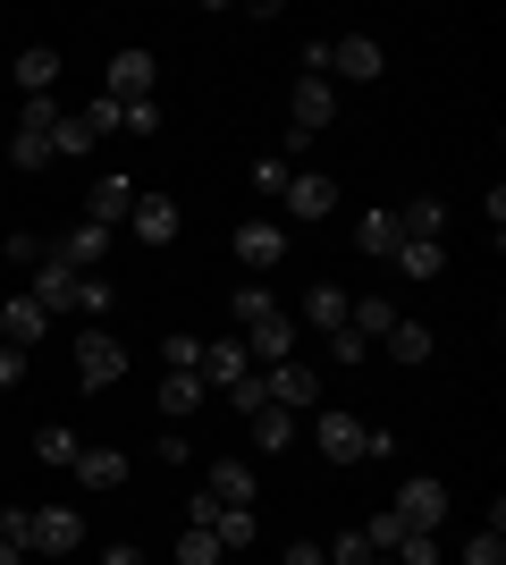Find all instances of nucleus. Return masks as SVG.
Segmentation results:
<instances>
[{"label": "nucleus", "mask_w": 506, "mask_h": 565, "mask_svg": "<svg viewBox=\"0 0 506 565\" xmlns=\"http://www.w3.org/2000/svg\"><path fill=\"white\" fill-rule=\"evenodd\" d=\"M448 507H456V498H448V481H431V472H422V481H406V490H397V507H388V515L406 523V532H439V523H448Z\"/></svg>", "instance_id": "1"}, {"label": "nucleus", "mask_w": 506, "mask_h": 565, "mask_svg": "<svg viewBox=\"0 0 506 565\" xmlns=\"http://www.w3.org/2000/svg\"><path fill=\"white\" fill-rule=\"evenodd\" d=\"M76 541H85V523H76L68 507H25V548H43V557H76Z\"/></svg>", "instance_id": "2"}, {"label": "nucleus", "mask_w": 506, "mask_h": 565, "mask_svg": "<svg viewBox=\"0 0 506 565\" xmlns=\"http://www.w3.org/2000/svg\"><path fill=\"white\" fill-rule=\"evenodd\" d=\"M330 118H337V85H330V76H295V94H288V127H295V136H321Z\"/></svg>", "instance_id": "3"}, {"label": "nucleus", "mask_w": 506, "mask_h": 565, "mask_svg": "<svg viewBox=\"0 0 506 565\" xmlns=\"http://www.w3.org/2000/svg\"><path fill=\"white\" fill-rule=\"evenodd\" d=\"M25 296H34V305H43V312H85V279H76V270H68V262H34V287H25Z\"/></svg>", "instance_id": "4"}, {"label": "nucleus", "mask_w": 506, "mask_h": 565, "mask_svg": "<svg viewBox=\"0 0 506 565\" xmlns=\"http://www.w3.org/2000/svg\"><path fill=\"white\" fill-rule=\"evenodd\" d=\"M119 372H127V347L110 330H85V338H76V380H85V388H110Z\"/></svg>", "instance_id": "5"}, {"label": "nucleus", "mask_w": 506, "mask_h": 565, "mask_svg": "<svg viewBox=\"0 0 506 565\" xmlns=\"http://www.w3.org/2000/svg\"><path fill=\"white\" fill-rule=\"evenodd\" d=\"M237 338H245V363H254V372L295 363V321H288V312H270V321H254V330H237Z\"/></svg>", "instance_id": "6"}, {"label": "nucleus", "mask_w": 506, "mask_h": 565, "mask_svg": "<svg viewBox=\"0 0 506 565\" xmlns=\"http://www.w3.org/2000/svg\"><path fill=\"white\" fill-rule=\"evenodd\" d=\"M380 68H388V51L372 43V34H346V43H330V85H372Z\"/></svg>", "instance_id": "7"}, {"label": "nucleus", "mask_w": 506, "mask_h": 565, "mask_svg": "<svg viewBox=\"0 0 506 565\" xmlns=\"http://www.w3.org/2000/svg\"><path fill=\"white\" fill-rule=\"evenodd\" d=\"M313 439H321V456H330V465H363V456H372V430H363L355 414H337V405L313 423Z\"/></svg>", "instance_id": "8"}, {"label": "nucleus", "mask_w": 506, "mask_h": 565, "mask_svg": "<svg viewBox=\"0 0 506 565\" xmlns=\"http://www.w3.org/2000/svg\"><path fill=\"white\" fill-rule=\"evenodd\" d=\"M237 262L254 270V279L279 270V262H288V228H279V220H245V228H237Z\"/></svg>", "instance_id": "9"}, {"label": "nucleus", "mask_w": 506, "mask_h": 565, "mask_svg": "<svg viewBox=\"0 0 506 565\" xmlns=\"http://www.w3.org/2000/svg\"><path fill=\"white\" fill-rule=\"evenodd\" d=\"M262 388H270V405H288V414L321 405V372H313V363H270V372H262Z\"/></svg>", "instance_id": "10"}, {"label": "nucleus", "mask_w": 506, "mask_h": 565, "mask_svg": "<svg viewBox=\"0 0 506 565\" xmlns=\"http://www.w3.org/2000/svg\"><path fill=\"white\" fill-rule=\"evenodd\" d=\"M110 236H119V228H94V220H76V228L60 236V245H51V262H68L76 279H85V270H101V254H110Z\"/></svg>", "instance_id": "11"}, {"label": "nucleus", "mask_w": 506, "mask_h": 565, "mask_svg": "<svg viewBox=\"0 0 506 565\" xmlns=\"http://www.w3.org/2000/svg\"><path fill=\"white\" fill-rule=\"evenodd\" d=\"M288 212L295 220H330L337 212V178H330V169H295V178H288Z\"/></svg>", "instance_id": "12"}, {"label": "nucleus", "mask_w": 506, "mask_h": 565, "mask_svg": "<svg viewBox=\"0 0 506 565\" xmlns=\"http://www.w3.org/2000/svg\"><path fill=\"white\" fill-rule=\"evenodd\" d=\"M43 330H51V312L34 305V296H9V305H0V347H43Z\"/></svg>", "instance_id": "13"}, {"label": "nucleus", "mask_w": 506, "mask_h": 565, "mask_svg": "<svg viewBox=\"0 0 506 565\" xmlns=\"http://www.w3.org/2000/svg\"><path fill=\"white\" fill-rule=\"evenodd\" d=\"M254 372V363H245V338H212V347H203V363H194V380H203V388H228V380H245Z\"/></svg>", "instance_id": "14"}, {"label": "nucleus", "mask_w": 506, "mask_h": 565, "mask_svg": "<svg viewBox=\"0 0 506 565\" xmlns=\"http://www.w3.org/2000/svg\"><path fill=\"white\" fill-rule=\"evenodd\" d=\"M127 228L144 236V245H177V203H169V194H136Z\"/></svg>", "instance_id": "15"}, {"label": "nucleus", "mask_w": 506, "mask_h": 565, "mask_svg": "<svg viewBox=\"0 0 506 565\" xmlns=\"http://www.w3.org/2000/svg\"><path fill=\"white\" fill-rule=\"evenodd\" d=\"M203 498H219V507H254V465H245V456H219L212 481H203Z\"/></svg>", "instance_id": "16"}, {"label": "nucleus", "mask_w": 506, "mask_h": 565, "mask_svg": "<svg viewBox=\"0 0 506 565\" xmlns=\"http://www.w3.org/2000/svg\"><path fill=\"white\" fill-rule=\"evenodd\" d=\"M110 102H152V51H119L110 60Z\"/></svg>", "instance_id": "17"}, {"label": "nucleus", "mask_w": 506, "mask_h": 565, "mask_svg": "<svg viewBox=\"0 0 506 565\" xmlns=\"http://www.w3.org/2000/svg\"><path fill=\"white\" fill-rule=\"evenodd\" d=\"M76 481H85V490H127V456L119 448H76Z\"/></svg>", "instance_id": "18"}, {"label": "nucleus", "mask_w": 506, "mask_h": 565, "mask_svg": "<svg viewBox=\"0 0 506 565\" xmlns=\"http://www.w3.org/2000/svg\"><path fill=\"white\" fill-rule=\"evenodd\" d=\"M388 262H397L406 279H422V287H431L439 270H448V245H439V236H406V245H397V254H388Z\"/></svg>", "instance_id": "19"}, {"label": "nucleus", "mask_w": 506, "mask_h": 565, "mask_svg": "<svg viewBox=\"0 0 506 565\" xmlns=\"http://www.w3.org/2000/svg\"><path fill=\"white\" fill-rule=\"evenodd\" d=\"M397 321H406V312L388 305V296H355V305H346V330H355L363 347H372V338H388V330H397Z\"/></svg>", "instance_id": "20"}, {"label": "nucleus", "mask_w": 506, "mask_h": 565, "mask_svg": "<svg viewBox=\"0 0 506 565\" xmlns=\"http://www.w3.org/2000/svg\"><path fill=\"white\" fill-rule=\"evenodd\" d=\"M127 212H136V186H127V178H101L94 203H85V220H94V228H127Z\"/></svg>", "instance_id": "21"}, {"label": "nucleus", "mask_w": 506, "mask_h": 565, "mask_svg": "<svg viewBox=\"0 0 506 565\" xmlns=\"http://www.w3.org/2000/svg\"><path fill=\"white\" fill-rule=\"evenodd\" d=\"M18 85H25V102L51 94V85H60V51H51V43H25L18 51Z\"/></svg>", "instance_id": "22"}, {"label": "nucleus", "mask_w": 506, "mask_h": 565, "mask_svg": "<svg viewBox=\"0 0 506 565\" xmlns=\"http://www.w3.org/2000/svg\"><path fill=\"white\" fill-rule=\"evenodd\" d=\"M288 439H295V414L288 405H262L254 414V456H288Z\"/></svg>", "instance_id": "23"}, {"label": "nucleus", "mask_w": 506, "mask_h": 565, "mask_svg": "<svg viewBox=\"0 0 506 565\" xmlns=\"http://www.w3.org/2000/svg\"><path fill=\"white\" fill-rule=\"evenodd\" d=\"M203 397H212V388H203L194 372H161V414H169V423H186Z\"/></svg>", "instance_id": "24"}, {"label": "nucleus", "mask_w": 506, "mask_h": 565, "mask_svg": "<svg viewBox=\"0 0 506 565\" xmlns=\"http://www.w3.org/2000/svg\"><path fill=\"white\" fill-rule=\"evenodd\" d=\"M355 245H363V254H380V262H388V254H397V245H406V228H397V212H363V220H355Z\"/></svg>", "instance_id": "25"}, {"label": "nucleus", "mask_w": 506, "mask_h": 565, "mask_svg": "<svg viewBox=\"0 0 506 565\" xmlns=\"http://www.w3.org/2000/svg\"><path fill=\"white\" fill-rule=\"evenodd\" d=\"M346 305H355L346 287H313V296H304V321H313V330L330 338V330H346Z\"/></svg>", "instance_id": "26"}, {"label": "nucleus", "mask_w": 506, "mask_h": 565, "mask_svg": "<svg viewBox=\"0 0 506 565\" xmlns=\"http://www.w3.org/2000/svg\"><path fill=\"white\" fill-rule=\"evenodd\" d=\"M212 541H219V548H254V541H262L254 507H219V515H212Z\"/></svg>", "instance_id": "27"}, {"label": "nucleus", "mask_w": 506, "mask_h": 565, "mask_svg": "<svg viewBox=\"0 0 506 565\" xmlns=\"http://www.w3.org/2000/svg\"><path fill=\"white\" fill-rule=\"evenodd\" d=\"M228 312H237V330H254V321H270V312H279V296H270L262 279H245L237 296H228Z\"/></svg>", "instance_id": "28"}, {"label": "nucleus", "mask_w": 506, "mask_h": 565, "mask_svg": "<svg viewBox=\"0 0 506 565\" xmlns=\"http://www.w3.org/2000/svg\"><path fill=\"white\" fill-rule=\"evenodd\" d=\"M397 228H406V236H439V228H448V203H439V194H413L406 212H397Z\"/></svg>", "instance_id": "29"}, {"label": "nucleus", "mask_w": 506, "mask_h": 565, "mask_svg": "<svg viewBox=\"0 0 506 565\" xmlns=\"http://www.w3.org/2000/svg\"><path fill=\"white\" fill-rule=\"evenodd\" d=\"M380 347L397 354V363H431V330H422V321H397V330H388Z\"/></svg>", "instance_id": "30"}, {"label": "nucleus", "mask_w": 506, "mask_h": 565, "mask_svg": "<svg viewBox=\"0 0 506 565\" xmlns=\"http://www.w3.org/2000/svg\"><path fill=\"white\" fill-rule=\"evenodd\" d=\"M219 397H228V414H245V423H254V414L270 405V388H262V372H245V380H228Z\"/></svg>", "instance_id": "31"}, {"label": "nucleus", "mask_w": 506, "mask_h": 565, "mask_svg": "<svg viewBox=\"0 0 506 565\" xmlns=\"http://www.w3.org/2000/svg\"><path fill=\"white\" fill-rule=\"evenodd\" d=\"M76 118H85V136H110V127H119V118H127V102H110V94H94V102H85V110H76Z\"/></svg>", "instance_id": "32"}, {"label": "nucleus", "mask_w": 506, "mask_h": 565, "mask_svg": "<svg viewBox=\"0 0 506 565\" xmlns=\"http://www.w3.org/2000/svg\"><path fill=\"white\" fill-rule=\"evenodd\" d=\"M177 565H219V541L203 532V523H186V532H177Z\"/></svg>", "instance_id": "33"}, {"label": "nucleus", "mask_w": 506, "mask_h": 565, "mask_svg": "<svg viewBox=\"0 0 506 565\" xmlns=\"http://www.w3.org/2000/svg\"><path fill=\"white\" fill-rule=\"evenodd\" d=\"M60 118H68V110H60V94H34V102H25V118H18V127H25V136H51Z\"/></svg>", "instance_id": "34"}, {"label": "nucleus", "mask_w": 506, "mask_h": 565, "mask_svg": "<svg viewBox=\"0 0 506 565\" xmlns=\"http://www.w3.org/2000/svg\"><path fill=\"white\" fill-rule=\"evenodd\" d=\"M194 363H203V338H161V372H194Z\"/></svg>", "instance_id": "35"}, {"label": "nucleus", "mask_w": 506, "mask_h": 565, "mask_svg": "<svg viewBox=\"0 0 506 565\" xmlns=\"http://www.w3.org/2000/svg\"><path fill=\"white\" fill-rule=\"evenodd\" d=\"M34 456H43V465H76V430H34Z\"/></svg>", "instance_id": "36"}, {"label": "nucleus", "mask_w": 506, "mask_h": 565, "mask_svg": "<svg viewBox=\"0 0 506 565\" xmlns=\"http://www.w3.org/2000/svg\"><path fill=\"white\" fill-rule=\"evenodd\" d=\"M9 161L18 169H51V136H25L18 127V136H9Z\"/></svg>", "instance_id": "37"}, {"label": "nucleus", "mask_w": 506, "mask_h": 565, "mask_svg": "<svg viewBox=\"0 0 506 565\" xmlns=\"http://www.w3.org/2000/svg\"><path fill=\"white\" fill-rule=\"evenodd\" d=\"M85 118H60V127H51V161H76V152H85Z\"/></svg>", "instance_id": "38"}, {"label": "nucleus", "mask_w": 506, "mask_h": 565, "mask_svg": "<svg viewBox=\"0 0 506 565\" xmlns=\"http://www.w3.org/2000/svg\"><path fill=\"white\" fill-rule=\"evenodd\" d=\"M456 565H506V532H473Z\"/></svg>", "instance_id": "39"}, {"label": "nucleus", "mask_w": 506, "mask_h": 565, "mask_svg": "<svg viewBox=\"0 0 506 565\" xmlns=\"http://www.w3.org/2000/svg\"><path fill=\"white\" fill-rule=\"evenodd\" d=\"M397 565H439V532H406V541H397Z\"/></svg>", "instance_id": "40"}, {"label": "nucleus", "mask_w": 506, "mask_h": 565, "mask_svg": "<svg viewBox=\"0 0 506 565\" xmlns=\"http://www.w3.org/2000/svg\"><path fill=\"white\" fill-rule=\"evenodd\" d=\"M43 254H51L43 236H25V228H9V262H18V270H34V262H43Z\"/></svg>", "instance_id": "41"}, {"label": "nucleus", "mask_w": 506, "mask_h": 565, "mask_svg": "<svg viewBox=\"0 0 506 565\" xmlns=\"http://www.w3.org/2000/svg\"><path fill=\"white\" fill-rule=\"evenodd\" d=\"M152 465H186V430H152Z\"/></svg>", "instance_id": "42"}, {"label": "nucleus", "mask_w": 506, "mask_h": 565, "mask_svg": "<svg viewBox=\"0 0 506 565\" xmlns=\"http://www.w3.org/2000/svg\"><path fill=\"white\" fill-rule=\"evenodd\" d=\"M119 127H136V136H161V102H127Z\"/></svg>", "instance_id": "43"}, {"label": "nucleus", "mask_w": 506, "mask_h": 565, "mask_svg": "<svg viewBox=\"0 0 506 565\" xmlns=\"http://www.w3.org/2000/svg\"><path fill=\"white\" fill-rule=\"evenodd\" d=\"M110 305H119V287L101 279V270H85V312H110Z\"/></svg>", "instance_id": "44"}, {"label": "nucleus", "mask_w": 506, "mask_h": 565, "mask_svg": "<svg viewBox=\"0 0 506 565\" xmlns=\"http://www.w3.org/2000/svg\"><path fill=\"white\" fill-rule=\"evenodd\" d=\"M321 557H330V565H372V548H363V532H346V541L321 548Z\"/></svg>", "instance_id": "45"}, {"label": "nucleus", "mask_w": 506, "mask_h": 565, "mask_svg": "<svg viewBox=\"0 0 506 565\" xmlns=\"http://www.w3.org/2000/svg\"><path fill=\"white\" fill-rule=\"evenodd\" d=\"M363 354H372V347H363L355 330H330V363H363Z\"/></svg>", "instance_id": "46"}, {"label": "nucleus", "mask_w": 506, "mask_h": 565, "mask_svg": "<svg viewBox=\"0 0 506 565\" xmlns=\"http://www.w3.org/2000/svg\"><path fill=\"white\" fill-rule=\"evenodd\" d=\"M254 186H262V194H288V161H254Z\"/></svg>", "instance_id": "47"}, {"label": "nucleus", "mask_w": 506, "mask_h": 565, "mask_svg": "<svg viewBox=\"0 0 506 565\" xmlns=\"http://www.w3.org/2000/svg\"><path fill=\"white\" fill-rule=\"evenodd\" d=\"M18 380H25V354H18V347H0V388H18Z\"/></svg>", "instance_id": "48"}, {"label": "nucleus", "mask_w": 506, "mask_h": 565, "mask_svg": "<svg viewBox=\"0 0 506 565\" xmlns=\"http://www.w3.org/2000/svg\"><path fill=\"white\" fill-rule=\"evenodd\" d=\"M101 565H144V548H136V541H119V548H101Z\"/></svg>", "instance_id": "49"}, {"label": "nucleus", "mask_w": 506, "mask_h": 565, "mask_svg": "<svg viewBox=\"0 0 506 565\" xmlns=\"http://www.w3.org/2000/svg\"><path fill=\"white\" fill-rule=\"evenodd\" d=\"M288 565H330V557H321L313 541H295V548H288Z\"/></svg>", "instance_id": "50"}, {"label": "nucleus", "mask_w": 506, "mask_h": 565, "mask_svg": "<svg viewBox=\"0 0 506 565\" xmlns=\"http://www.w3.org/2000/svg\"><path fill=\"white\" fill-rule=\"evenodd\" d=\"M0 565H25V548H18V541H0Z\"/></svg>", "instance_id": "51"}, {"label": "nucleus", "mask_w": 506, "mask_h": 565, "mask_svg": "<svg viewBox=\"0 0 506 565\" xmlns=\"http://www.w3.org/2000/svg\"><path fill=\"white\" fill-rule=\"evenodd\" d=\"M372 565H397V557H372Z\"/></svg>", "instance_id": "52"}]
</instances>
